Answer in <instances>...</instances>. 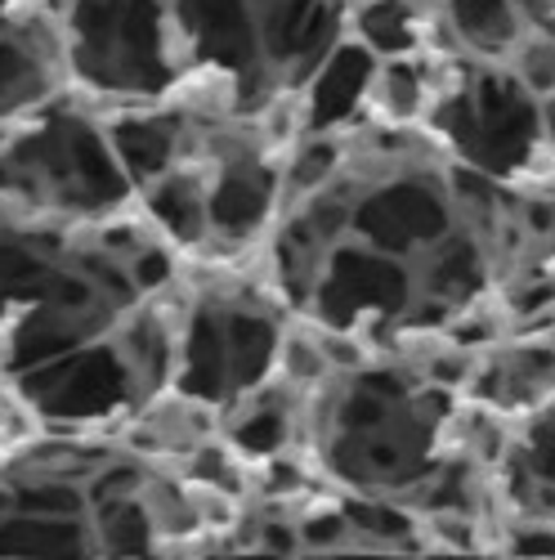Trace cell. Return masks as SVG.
Returning a JSON list of instances; mask_svg holds the SVG:
<instances>
[{
  "label": "cell",
  "mask_w": 555,
  "mask_h": 560,
  "mask_svg": "<svg viewBox=\"0 0 555 560\" xmlns=\"http://www.w3.org/2000/svg\"><path fill=\"white\" fill-rule=\"evenodd\" d=\"M179 14L189 19L202 55L224 68H247L256 55V32L243 0H179Z\"/></svg>",
  "instance_id": "obj_3"
},
{
  "label": "cell",
  "mask_w": 555,
  "mask_h": 560,
  "mask_svg": "<svg viewBox=\"0 0 555 560\" xmlns=\"http://www.w3.org/2000/svg\"><path fill=\"white\" fill-rule=\"evenodd\" d=\"M76 551H85V534L81 525H72V516L32 521L23 511L19 521L0 525V556H76Z\"/></svg>",
  "instance_id": "obj_6"
},
{
  "label": "cell",
  "mask_w": 555,
  "mask_h": 560,
  "mask_svg": "<svg viewBox=\"0 0 555 560\" xmlns=\"http://www.w3.org/2000/svg\"><path fill=\"white\" fill-rule=\"evenodd\" d=\"M408 301V283L394 260H381L373 252H336L328 283L318 288V314L345 328L358 310H403Z\"/></svg>",
  "instance_id": "obj_1"
},
{
  "label": "cell",
  "mask_w": 555,
  "mask_h": 560,
  "mask_svg": "<svg viewBox=\"0 0 555 560\" xmlns=\"http://www.w3.org/2000/svg\"><path fill=\"white\" fill-rule=\"evenodd\" d=\"M126 399V368L108 350H85L68 359L63 382L45 395V412L50 417H95L113 404Z\"/></svg>",
  "instance_id": "obj_2"
},
{
  "label": "cell",
  "mask_w": 555,
  "mask_h": 560,
  "mask_svg": "<svg viewBox=\"0 0 555 560\" xmlns=\"http://www.w3.org/2000/svg\"><path fill=\"white\" fill-rule=\"evenodd\" d=\"M269 547H273V551H292L296 542H292V534H283V529H273V534H269Z\"/></svg>",
  "instance_id": "obj_28"
},
{
  "label": "cell",
  "mask_w": 555,
  "mask_h": 560,
  "mask_svg": "<svg viewBox=\"0 0 555 560\" xmlns=\"http://www.w3.org/2000/svg\"><path fill=\"white\" fill-rule=\"evenodd\" d=\"M166 273H170V260H166L162 252H139V256H134V283H139V288L166 283Z\"/></svg>",
  "instance_id": "obj_24"
},
{
  "label": "cell",
  "mask_w": 555,
  "mask_h": 560,
  "mask_svg": "<svg viewBox=\"0 0 555 560\" xmlns=\"http://www.w3.org/2000/svg\"><path fill=\"white\" fill-rule=\"evenodd\" d=\"M104 542H108V551H144L149 547V516L130 498H108Z\"/></svg>",
  "instance_id": "obj_15"
},
{
  "label": "cell",
  "mask_w": 555,
  "mask_h": 560,
  "mask_svg": "<svg viewBox=\"0 0 555 560\" xmlns=\"http://www.w3.org/2000/svg\"><path fill=\"white\" fill-rule=\"evenodd\" d=\"M452 19L461 36L475 45H506L516 32V0H452Z\"/></svg>",
  "instance_id": "obj_12"
},
{
  "label": "cell",
  "mask_w": 555,
  "mask_h": 560,
  "mask_svg": "<svg viewBox=\"0 0 555 560\" xmlns=\"http://www.w3.org/2000/svg\"><path fill=\"white\" fill-rule=\"evenodd\" d=\"M430 269H435L430 273V288L439 296H448V301L471 296L480 288V273H484V265H480V256H475V247L467 238H444V247L435 252V265Z\"/></svg>",
  "instance_id": "obj_13"
},
{
  "label": "cell",
  "mask_w": 555,
  "mask_h": 560,
  "mask_svg": "<svg viewBox=\"0 0 555 560\" xmlns=\"http://www.w3.org/2000/svg\"><path fill=\"white\" fill-rule=\"evenodd\" d=\"M32 90H40V81H36V63L27 59L23 45L0 40V108L23 104Z\"/></svg>",
  "instance_id": "obj_17"
},
{
  "label": "cell",
  "mask_w": 555,
  "mask_h": 560,
  "mask_svg": "<svg viewBox=\"0 0 555 560\" xmlns=\"http://www.w3.org/2000/svg\"><path fill=\"white\" fill-rule=\"evenodd\" d=\"M113 139H117V153L134 179H153L170 162V149H175V135L157 121H126V126H117Z\"/></svg>",
  "instance_id": "obj_9"
},
{
  "label": "cell",
  "mask_w": 555,
  "mask_h": 560,
  "mask_svg": "<svg viewBox=\"0 0 555 560\" xmlns=\"http://www.w3.org/2000/svg\"><path fill=\"white\" fill-rule=\"evenodd\" d=\"M45 283H50V273L27 247H0V296H45Z\"/></svg>",
  "instance_id": "obj_16"
},
{
  "label": "cell",
  "mask_w": 555,
  "mask_h": 560,
  "mask_svg": "<svg viewBox=\"0 0 555 560\" xmlns=\"http://www.w3.org/2000/svg\"><path fill=\"white\" fill-rule=\"evenodd\" d=\"M367 72H373V63H367L363 50H341L328 68H322V77H318V90H314V121H318V126L341 121V117L358 104L363 85H367Z\"/></svg>",
  "instance_id": "obj_7"
},
{
  "label": "cell",
  "mask_w": 555,
  "mask_h": 560,
  "mask_svg": "<svg viewBox=\"0 0 555 560\" xmlns=\"http://www.w3.org/2000/svg\"><path fill=\"white\" fill-rule=\"evenodd\" d=\"M153 211L179 243H198L206 220H211V207L198 198V189L189 179H166L162 189L153 194Z\"/></svg>",
  "instance_id": "obj_10"
},
{
  "label": "cell",
  "mask_w": 555,
  "mask_h": 560,
  "mask_svg": "<svg viewBox=\"0 0 555 560\" xmlns=\"http://www.w3.org/2000/svg\"><path fill=\"white\" fill-rule=\"evenodd\" d=\"M416 95H422V81H416V72L408 63H394L386 72V104L394 113H412L416 108Z\"/></svg>",
  "instance_id": "obj_23"
},
{
  "label": "cell",
  "mask_w": 555,
  "mask_h": 560,
  "mask_svg": "<svg viewBox=\"0 0 555 560\" xmlns=\"http://www.w3.org/2000/svg\"><path fill=\"white\" fill-rule=\"evenodd\" d=\"M264 202H269V189L251 175H228L215 198H211V220L228 233H243L251 229L260 215H264Z\"/></svg>",
  "instance_id": "obj_11"
},
{
  "label": "cell",
  "mask_w": 555,
  "mask_h": 560,
  "mask_svg": "<svg viewBox=\"0 0 555 560\" xmlns=\"http://www.w3.org/2000/svg\"><path fill=\"white\" fill-rule=\"evenodd\" d=\"M76 341H81V332L72 328V323L55 318V314L27 318V328H23V332H19V341H14V363H19V368H32V363L63 359Z\"/></svg>",
  "instance_id": "obj_14"
},
{
  "label": "cell",
  "mask_w": 555,
  "mask_h": 560,
  "mask_svg": "<svg viewBox=\"0 0 555 560\" xmlns=\"http://www.w3.org/2000/svg\"><path fill=\"white\" fill-rule=\"evenodd\" d=\"M332 162H336V153L332 149H322V144H314L300 162H296V184H318L322 175L332 171Z\"/></svg>",
  "instance_id": "obj_25"
},
{
  "label": "cell",
  "mask_w": 555,
  "mask_h": 560,
  "mask_svg": "<svg viewBox=\"0 0 555 560\" xmlns=\"http://www.w3.org/2000/svg\"><path fill=\"white\" fill-rule=\"evenodd\" d=\"M363 32L373 45H381V50H403L408 45V10L399 5V0H386V5H373L363 14Z\"/></svg>",
  "instance_id": "obj_20"
},
{
  "label": "cell",
  "mask_w": 555,
  "mask_h": 560,
  "mask_svg": "<svg viewBox=\"0 0 555 560\" xmlns=\"http://www.w3.org/2000/svg\"><path fill=\"white\" fill-rule=\"evenodd\" d=\"M273 354V328L256 314L228 318V377L238 386H251Z\"/></svg>",
  "instance_id": "obj_8"
},
{
  "label": "cell",
  "mask_w": 555,
  "mask_h": 560,
  "mask_svg": "<svg viewBox=\"0 0 555 560\" xmlns=\"http://www.w3.org/2000/svg\"><path fill=\"white\" fill-rule=\"evenodd\" d=\"M14 502L27 516H76L81 511V493L68 485H23Z\"/></svg>",
  "instance_id": "obj_18"
},
{
  "label": "cell",
  "mask_w": 555,
  "mask_h": 560,
  "mask_svg": "<svg viewBox=\"0 0 555 560\" xmlns=\"http://www.w3.org/2000/svg\"><path fill=\"white\" fill-rule=\"evenodd\" d=\"M341 529H345V525H341L336 516H322V521H309V525H305V538H309V542H322V547H332Z\"/></svg>",
  "instance_id": "obj_27"
},
{
  "label": "cell",
  "mask_w": 555,
  "mask_h": 560,
  "mask_svg": "<svg viewBox=\"0 0 555 560\" xmlns=\"http://www.w3.org/2000/svg\"><path fill=\"white\" fill-rule=\"evenodd\" d=\"M283 435H287L283 417H278V412H260V417H251V422L238 431V444L251 448V453H273L278 444H283Z\"/></svg>",
  "instance_id": "obj_22"
},
{
  "label": "cell",
  "mask_w": 555,
  "mask_h": 560,
  "mask_svg": "<svg viewBox=\"0 0 555 560\" xmlns=\"http://www.w3.org/2000/svg\"><path fill=\"white\" fill-rule=\"evenodd\" d=\"M68 153H72V179L63 184V198H72L76 207H113L126 194V175L117 171V162L108 158V144L85 130V126H68Z\"/></svg>",
  "instance_id": "obj_4"
},
{
  "label": "cell",
  "mask_w": 555,
  "mask_h": 560,
  "mask_svg": "<svg viewBox=\"0 0 555 560\" xmlns=\"http://www.w3.org/2000/svg\"><path fill=\"white\" fill-rule=\"evenodd\" d=\"M134 485H139V476L130 471V466H117V471H108V476H99V480H95V502H108V498H126Z\"/></svg>",
  "instance_id": "obj_26"
},
{
  "label": "cell",
  "mask_w": 555,
  "mask_h": 560,
  "mask_svg": "<svg viewBox=\"0 0 555 560\" xmlns=\"http://www.w3.org/2000/svg\"><path fill=\"white\" fill-rule=\"evenodd\" d=\"M189 368H184V390L198 399H220L228 377V328H220L215 314H198L189 328Z\"/></svg>",
  "instance_id": "obj_5"
},
{
  "label": "cell",
  "mask_w": 555,
  "mask_h": 560,
  "mask_svg": "<svg viewBox=\"0 0 555 560\" xmlns=\"http://www.w3.org/2000/svg\"><path fill=\"white\" fill-rule=\"evenodd\" d=\"M520 85L529 90L533 100H546L555 95V40L551 36H538L524 59H520Z\"/></svg>",
  "instance_id": "obj_19"
},
{
  "label": "cell",
  "mask_w": 555,
  "mask_h": 560,
  "mask_svg": "<svg viewBox=\"0 0 555 560\" xmlns=\"http://www.w3.org/2000/svg\"><path fill=\"white\" fill-rule=\"evenodd\" d=\"M45 301H50L55 310H63V314H81V310L95 305V288H90L85 278H76V273H50V283H45Z\"/></svg>",
  "instance_id": "obj_21"
}]
</instances>
